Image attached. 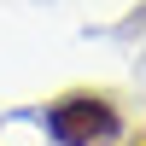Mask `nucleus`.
I'll return each instance as SVG.
<instances>
[{
    "label": "nucleus",
    "instance_id": "obj_1",
    "mask_svg": "<svg viewBox=\"0 0 146 146\" xmlns=\"http://www.w3.org/2000/svg\"><path fill=\"white\" fill-rule=\"evenodd\" d=\"M41 123L58 146H111L123 135V117L105 94H58L41 111Z\"/></svg>",
    "mask_w": 146,
    "mask_h": 146
}]
</instances>
